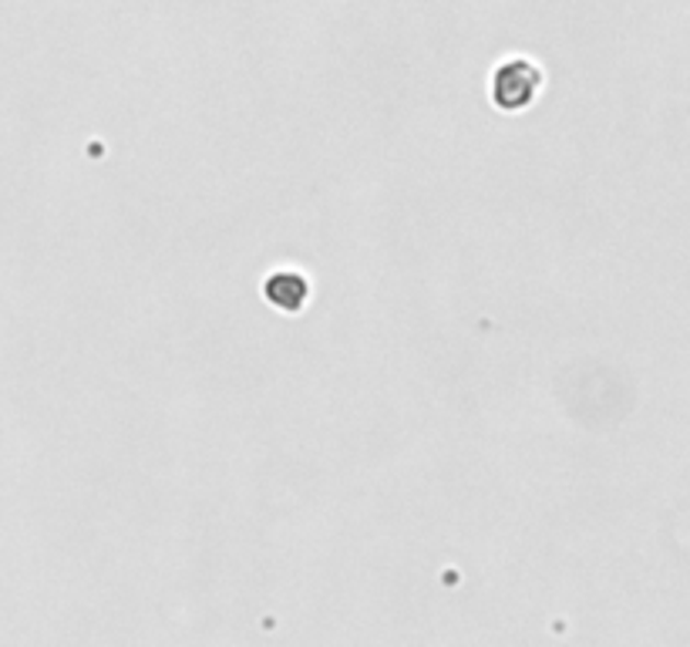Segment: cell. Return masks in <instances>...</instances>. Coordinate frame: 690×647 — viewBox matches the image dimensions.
<instances>
[{
  "label": "cell",
  "instance_id": "7a4b0ae2",
  "mask_svg": "<svg viewBox=\"0 0 690 647\" xmlns=\"http://www.w3.org/2000/svg\"><path fill=\"white\" fill-rule=\"evenodd\" d=\"M263 297L276 307V310H287V314H300L307 307L310 297V284L297 270H273L266 281H263Z\"/></svg>",
  "mask_w": 690,
  "mask_h": 647
},
{
  "label": "cell",
  "instance_id": "6da1fadb",
  "mask_svg": "<svg viewBox=\"0 0 690 647\" xmlns=\"http://www.w3.org/2000/svg\"><path fill=\"white\" fill-rule=\"evenodd\" d=\"M539 88H542V71L526 58H513L495 71L492 102L502 112H522L529 102H536Z\"/></svg>",
  "mask_w": 690,
  "mask_h": 647
}]
</instances>
